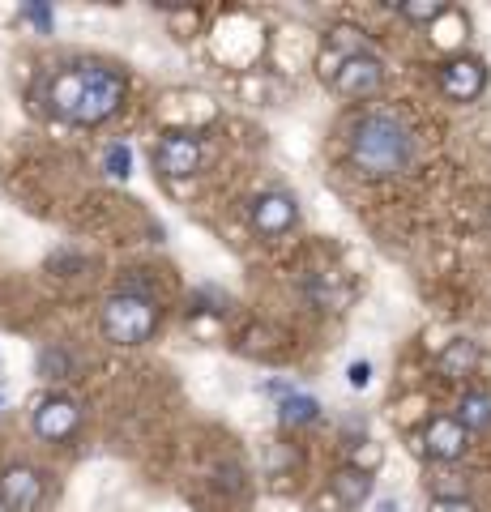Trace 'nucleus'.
I'll list each match as a JSON object with an SVG mask.
<instances>
[{"mask_svg":"<svg viewBox=\"0 0 491 512\" xmlns=\"http://www.w3.org/2000/svg\"><path fill=\"white\" fill-rule=\"evenodd\" d=\"M120 103H124V77L112 64H99V60L69 64V69H60L52 82H47V107H52L60 120L82 124V128L112 120Z\"/></svg>","mask_w":491,"mask_h":512,"instance_id":"obj_1","label":"nucleus"},{"mask_svg":"<svg viewBox=\"0 0 491 512\" xmlns=\"http://www.w3.org/2000/svg\"><path fill=\"white\" fill-rule=\"evenodd\" d=\"M410 158H415V137H410V128L398 116L376 111V116H363L355 124L351 163H355L359 175H368V180H385V175L406 171Z\"/></svg>","mask_w":491,"mask_h":512,"instance_id":"obj_2","label":"nucleus"},{"mask_svg":"<svg viewBox=\"0 0 491 512\" xmlns=\"http://www.w3.org/2000/svg\"><path fill=\"white\" fill-rule=\"evenodd\" d=\"M158 329V303L150 295L120 291L103 303V333L116 346H141Z\"/></svg>","mask_w":491,"mask_h":512,"instance_id":"obj_3","label":"nucleus"},{"mask_svg":"<svg viewBox=\"0 0 491 512\" xmlns=\"http://www.w3.org/2000/svg\"><path fill=\"white\" fill-rule=\"evenodd\" d=\"M43 495H47V483L35 466L13 461V466L0 470V508L5 512H39Z\"/></svg>","mask_w":491,"mask_h":512,"instance_id":"obj_4","label":"nucleus"},{"mask_svg":"<svg viewBox=\"0 0 491 512\" xmlns=\"http://www.w3.org/2000/svg\"><path fill=\"white\" fill-rule=\"evenodd\" d=\"M205 163V146L193 133H163L154 146V167L171 180H193Z\"/></svg>","mask_w":491,"mask_h":512,"instance_id":"obj_5","label":"nucleus"},{"mask_svg":"<svg viewBox=\"0 0 491 512\" xmlns=\"http://www.w3.org/2000/svg\"><path fill=\"white\" fill-rule=\"evenodd\" d=\"M35 436L47 440V444H60L69 440L77 427H82V406L73 402V397H47V402L35 406Z\"/></svg>","mask_w":491,"mask_h":512,"instance_id":"obj_6","label":"nucleus"},{"mask_svg":"<svg viewBox=\"0 0 491 512\" xmlns=\"http://www.w3.org/2000/svg\"><path fill=\"white\" fill-rule=\"evenodd\" d=\"M380 82H385V64H380L372 52L342 60L338 73H334V90L346 94V99H372L380 90Z\"/></svg>","mask_w":491,"mask_h":512,"instance_id":"obj_7","label":"nucleus"},{"mask_svg":"<svg viewBox=\"0 0 491 512\" xmlns=\"http://www.w3.org/2000/svg\"><path fill=\"white\" fill-rule=\"evenodd\" d=\"M440 90L449 94L453 103H474L487 90V64L474 56H457L440 69Z\"/></svg>","mask_w":491,"mask_h":512,"instance_id":"obj_8","label":"nucleus"},{"mask_svg":"<svg viewBox=\"0 0 491 512\" xmlns=\"http://www.w3.org/2000/svg\"><path fill=\"white\" fill-rule=\"evenodd\" d=\"M295 197H287V192H265V197L252 201V227H257L261 235H287L295 227Z\"/></svg>","mask_w":491,"mask_h":512,"instance_id":"obj_9","label":"nucleus"},{"mask_svg":"<svg viewBox=\"0 0 491 512\" xmlns=\"http://www.w3.org/2000/svg\"><path fill=\"white\" fill-rule=\"evenodd\" d=\"M423 448H427V457H436V461H457L466 453V427L457 419H432L423 431Z\"/></svg>","mask_w":491,"mask_h":512,"instance_id":"obj_10","label":"nucleus"},{"mask_svg":"<svg viewBox=\"0 0 491 512\" xmlns=\"http://www.w3.org/2000/svg\"><path fill=\"white\" fill-rule=\"evenodd\" d=\"M334 495L342 508H363V500L372 495V474L359 470V466H346L338 478H334Z\"/></svg>","mask_w":491,"mask_h":512,"instance_id":"obj_11","label":"nucleus"},{"mask_svg":"<svg viewBox=\"0 0 491 512\" xmlns=\"http://www.w3.org/2000/svg\"><path fill=\"white\" fill-rule=\"evenodd\" d=\"M316 414H321V402L308 393H287L278 402V419L287 427H304V423H316Z\"/></svg>","mask_w":491,"mask_h":512,"instance_id":"obj_12","label":"nucleus"},{"mask_svg":"<svg viewBox=\"0 0 491 512\" xmlns=\"http://www.w3.org/2000/svg\"><path fill=\"white\" fill-rule=\"evenodd\" d=\"M457 423L466 431H491V393H466L457 406Z\"/></svg>","mask_w":491,"mask_h":512,"instance_id":"obj_13","label":"nucleus"},{"mask_svg":"<svg viewBox=\"0 0 491 512\" xmlns=\"http://www.w3.org/2000/svg\"><path fill=\"white\" fill-rule=\"evenodd\" d=\"M474 367H479V346H474V342H453L445 355H440V372H445L449 380L470 376Z\"/></svg>","mask_w":491,"mask_h":512,"instance_id":"obj_14","label":"nucleus"},{"mask_svg":"<svg viewBox=\"0 0 491 512\" xmlns=\"http://www.w3.org/2000/svg\"><path fill=\"white\" fill-rule=\"evenodd\" d=\"M329 52L342 56V60H351V56H368V39H363L355 26H338V30H329Z\"/></svg>","mask_w":491,"mask_h":512,"instance_id":"obj_15","label":"nucleus"},{"mask_svg":"<svg viewBox=\"0 0 491 512\" xmlns=\"http://www.w3.org/2000/svg\"><path fill=\"white\" fill-rule=\"evenodd\" d=\"M103 167H107V175H112V180H129V175H133V150L124 146V141H116V146H107Z\"/></svg>","mask_w":491,"mask_h":512,"instance_id":"obj_16","label":"nucleus"},{"mask_svg":"<svg viewBox=\"0 0 491 512\" xmlns=\"http://www.w3.org/2000/svg\"><path fill=\"white\" fill-rule=\"evenodd\" d=\"M398 13L406 22H440L449 9L436 5V0H406V5H398Z\"/></svg>","mask_w":491,"mask_h":512,"instance_id":"obj_17","label":"nucleus"},{"mask_svg":"<svg viewBox=\"0 0 491 512\" xmlns=\"http://www.w3.org/2000/svg\"><path fill=\"white\" fill-rule=\"evenodd\" d=\"M22 18H26L30 26H35L39 35H52V26H56L52 5H43V0H39V5H35V0H26V5H22Z\"/></svg>","mask_w":491,"mask_h":512,"instance_id":"obj_18","label":"nucleus"},{"mask_svg":"<svg viewBox=\"0 0 491 512\" xmlns=\"http://www.w3.org/2000/svg\"><path fill=\"white\" fill-rule=\"evenodd\" d=\"M427 512H474V504L466 495H436V500L427 504Z\"/></svg>","mask_w":491,"mask_h":512,"instance_id":"obj_19","label":"nucleus"},{"mask_svg":"<svg viewBox=\"0 0 491 512\" xmlns=\"http://www.w3.org/2000/svg\"><path fill=\"white\" fill-rule=\"evenodd\" d=\"M39 372L47 380H60V376H65V355H60V350H43V355H39Z\"/></svg>","mask_w":491,"mask_h":512,"instance_id":"obj_20","label":"nucleus"},{"mask_svg":"<svg viewBox=\"0 0 491 512\" xmlns=\"http://www.w3.org/2000/svg\"><path fill=\"white\" fill-rule=\"evenodd\" d=\"M346 376H351V389H368V384H372V363H351V372H346Z\"/></svg>","mask_w":491,"mask_h":512,"instance_id":"obj_21","label":"nucleus"},{"mask_svg":"<svg viewBox=\"0 0 491 512\" xmlns=\"http://www.w3.org/2000/svg\"><path fill=\"white\" fill-rule=\"evenodd\" d=\"M376 512H402V504L389 495V500H380V504H376Z\"/></svg>","mask_w":491,"mask_h":512,"instance_id":"obj_22","label":"nucleus"},{"mask_svg":"<svg viewBox=\"0 0 491 512\" xmlns=\"http://www.w3.org/2000/svg\"><path fill=\"white\" fill-rule=\"evenodd\" d=\"M0 410H5V397H0Z\"/></svg>","mask_w":491,"mask_h":512,"instance_id":"obj_23","label":"nucleus"}]
</instances>
